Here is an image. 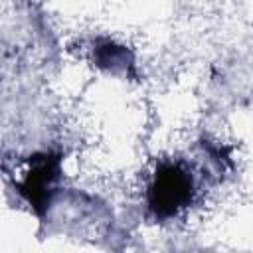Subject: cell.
I'll use <instances>...</instances> for the list:
<instances>
[{
    "label": "cell",
    "instance_id": "6da1fadb",
    "mask_svg": "<svg viewBox=\"0 0 253 253\" xmlns=\"http://www.w3.org/2000/svg\"><path fill=\"white\" fill-rule=\"evenodd\" d=\"M196 196V178L192 168L180 160H166L158 164L148 180L146 202L160 217H172L186 210Z\"/></svg>",
    "mask_w": 253,
    "mask_h": 253
}]
</instances>
